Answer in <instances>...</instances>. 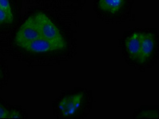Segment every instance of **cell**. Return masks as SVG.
Returning <instances> with one entry per match:
<instances>
[{
    "label": "cell",
    "instance_id": "1",
    "mask_svg": "<svg viewBox=\"0 0 159 119\" xmlns=\"http://www.w3.org/2000/svg\"><path fill=\"white\" fill-rule=\"evenodd\" d=\"M34 18L41 37L54 44L59 50L65 48V39L51 19L43 12L34 14Z\"/></svg>",
    "mask_w": 159,
    "mask_h": 119
},
{
    "label": "cell",
    "instance_id": "2",
    "mask_svg": "<svg viewBox=\"0 0 159 119\" xmlns=\"http://www.w3.org/2000/svg\"><path fill=\"white\" fill-rule=\"evenodd\" d=\"M40 37L41 35L34 21V16H31L26 19V22L18 30L15 36V43L19 46L23 47L27 43Z\"/></svg>",
    "mask_w": 159,
    "mask_h": 119
},
{
    "label": "cell",
    "instance_id": "3",
    "mask_svg": "<svg viewBox=\"0 0 159 119\" xmlns=\"http://www.w3.org/2000/svg\"><path fill=\"white\" fill-rule=\"evenodd\" d=\"M84 94L77 93L68 95L61 100L58 108L64 117H72L75 115L83 106Z\"/></svg>",
    "mask_w": 159,
    "mask_h": 119
},
{
    "label": "cell",
    "instance_id": "4",
    "mask_svg": "<svg viewBox=\"0 0 159 119\" xmlns=\"http://www.w3.org/2000/svg\"><path fill=\"white\" fill-rule=\"evenodd\" d=\"M22 48H24L25 50L34 53H43L59 50L54 44L42 37H38L30 42L27 43Z\"/></svg>",
    "mask_w": 159,
    "mask_h": 119
},
{
    "label": "cell",
    "instance_id": "5",
    "mask_svg": "<svg viewBox=\"0 0 159 119\" xmlns=\"http://www.w3.org/2000/svg\"><path fill=\"white\" fill-rule=\"evenodd\" d=\"M155 46V37L151 33H141V51L138 59L139 62L144 63L153 53Z\"/></svg>",
    "mask_w": 159,
    "mask_h": 119
},
{
    "label": "cell",
    "instance_id": "6",
    "mask_svg": "<svg viewBox=\"0 0 159 119\" xmlns=\"http://www.w3.org/2000/svg\"><path fill=\"white\" fill-rule=\"evenodd\" d=\"M125 48L132 59H139L141 51V33L136 32L131 34L125 41Z\"/></svg>",
    "mask_w": 159,
    "mask_h": 119
},
{
    "label": "cell",
    "instance_id": "7",
    "mask_svg": "<svg viewBox=\"0 0 159 119\" xmlns=\"http://www.w3.org/2000/svg\"><path fill=\"white\" fill-rule=\"evenodd\" d=\"M125 0H99L98 6L103 11L116 14L123 7Z\"/></svg>",
    "mask_w": 159,
    "mask_h": 119
},
{
    "label": "cell",
    "instance_id": "8",
    "mask_svg": "<svg viewBox=\"0 0 159 119\" xmlns=\"http://www.w3.org/2000/svg\"><path fill=\"white\" fill-rule=\"evenodd\" d=\"M0 7L7 12L10 23H11L13 21V13H12L11 6L9 0H0Z\"/></svg>",
    "mask_w": 159,
    "mask_h": 119
},
{
    "label": "cell",
    "instance_id": "9",
    "mask_svg": "<svg viewBox=\"0 0 159 119\" xmlns=\"http://www.w3.org/2000/svg\"><path fill=\"white\" fill-rule=\"evenodd\" d=\"M10 23V21L9 18H8L7 12L0 7V24H2V23Z\"/></svg>",
    "mask_w": 159,
    "mask_h": 119
},
{
    "label": "cell",
    "instance_id": "10",
    "mask_svg": "<svg viewBox=\"0 0 159 119\" xmlns=\"http://www.w3.org/2000/svg\"><path fill=\"white\" fill-rule=\"evenodd\" d=\"M8 115H9V110H7L6 108L0 103V118H8Z\"/></svg>",
    "mask_w": 159,
    "mask_h": 119
},
{
    "label": "cell",
    "instance_id": "11",
    "mask_svg": "<svg viewBox=\"0 0 159 119\" xmlns=\"http://www.w3.org/2000/svg\"><path fill=\"white\" fill-rule=\"evenodd\" d=\"M21 113L17 110H11L9 111V115H8V118H21Z\"/></svg>",
    "mask_w": 159,
    "mask_h": 119
},
{
    "label": "cell",
    "instance_id": "12",
    "mask_svg": "<svg viewBox=\"0 0 159 119\" xmlns=\"http://www.w3.org/2000/svg\"><path fill=\"white\" fill-rule=\"evenodd\" d=\"M2 76V73H1V71H0V77Z\"/></svg>",
    "mask_w": 159,
    "mask_h": 119
}]
</instances>
